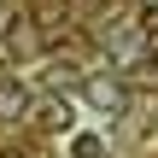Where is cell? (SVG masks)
Returning a JSON list of instances; mask_svg holds the SVG:
<instances>
[{"label": "cell", "instance_id": "cell-1", "mask_svg": "<svg viewBox=\"0 0 158 158\" xmlns=\"http://www.w3.org/2000/svg\"><path fill=\"white\" fill-rule=\"evenodd\" d=\"M76 94H82L94 111H106V117H117V111L129 106V82H123L117 70H88V76H76Z\"/></svg>", "mask_w": 158, "mask_h": 158}, {"label": "cell", "instance_id": "cell-2", "mask_svg": "<svg viewBox=\"0 0 158 158\" xmlns=\"http://www.w3.org/2000/svg\"><path fill=\"white\" fill-rule=\"evenodd\" d=\"M29 129L35 135H76V106L53 88V94H35L29 100Z\"/></svg>", "mask_w": 158, "mask_h": 158}, {"label": "cell", "instance_id": "cell-3", "mask_svg": "<svg viewBox=\"0 0 158 158\" xmlns=\"http://www.w3.org/2000/svg\"><path fill=\"white\" fill-rule=\"evenodd\" d=\"M29 88H18V82H0V123H12V117H23L29 111Z\"/></svg>", "mask_w": 158, "mask_h": 158}, {"label": "cell", "instance_id": "cell-4", "mask_svg": "<svg viewBox=\"0 0 158 158\" xmlns=\"http://www.w3.org/2000/svg\"><path fill=\"white\" fill-rule=\"evenodd\" d=\"M129 88H158V59H141V64H129V76H123Z\"/></svg>", "mask_w": 158, "mask_h": 158}, {"label": "cell", "instance_id": "cell-5", "mask_svg": "<svg viewBox=\"0 0 158 158\" xmlns=\"http://www.w3.org/2000/svg\"><path fill=\"white\" fill-rule=\"evenodd\" d=\"M70 158H106V141L100 135H70Z\"/></svg>", "mask_w": 158, "mask_h": 158}, {"label": "cell", "instance_id": "cell-6", "mask_svg": "<svg viewBox=\"0 0 158 158\" xmlns=\"http://www.w3.org/2000/svg\"><path fill=\"white\" fill-rule=\"evenodd\" d=\"M147 59H158V29H147Z\"/></svg>", "mask_w": 158, "mask_h": 158}, {"label": "cell", "instance_id": "cell-7", "mask_svg": "<svg viewBox=\"0 0 158 158\" xmlns=\"http://www.w3.org/2000/svg\"><path fill=\"white\" fill-rule=\"evenodd\" d=\"M135 6H141V12H158V0H135Z\"/></svg>", "mask_w": 158, "mask_h": 158}]
</instances>
